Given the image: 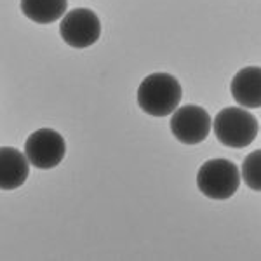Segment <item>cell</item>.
<instances>
[{
	"label": "cell",
	"mask_w": 261,
	"mask_h": 261,
	"mask_svg": "<svg viewBox=\"0 0 261 261\" xmlns=\"http://www.w3.org/2000/svg\"><path fill=\"white\" fill-rule=\"evenodd\" d=\"M171 133L183 145H199L209 136L213 127L211 115L199 105H185L172 113Z\"/></svg>",
	"instance_id": "6"
},
{
	"label": "cell",
	"mask_w": 261,
	"mask_h": 261,
	"mask_svg": "<svg viewBox=\"0 0 261 261\" xmlns=\"http://www.w3.org/2000/svg\"><path fill=\"white\" fill-rule=\"evenodd\" d=\"M241 171L228 159L205 161L197 172V187L202 195L213 200H226L241 187Z\"/></svg>",
	"instance_id": "3"
},
{
	"label": "cell",
	"mask_w": 261,
	"mask_h": 261,
	"mask_svg": "<svg viewBox=\"0 0 261 261\" xmlns=\"http://www.w3.org/2000/svg\"><path fill=\"white\" fill-rule=\"evenodd\" d=\"M183 98L181 84L174 75L151 73L138 87L136 101L140 108L151 117H167L174 113Z\"/></svg>",
	"instance_id": "1"
},
{
	"label": "cell",
	"mask_w": 261,
	"mask_h": 261,
	"mask_svg": "<svg viewBox=\"0 0 261 261\" xmlns=\"http://www.w3.org/2000/svg\"><path fill=\"white\" fill-rule=\"evenodd\" d=\"M21 12L28 19L39 24H50L63 19L66 14L68 0H21Z\"/></svg>",
	"instance_id": "9"
},
{
	"label": "cell",
	"mask_w": 261,
	"mask_h": 261,
	"mask_svg": "<svg viewBox=\"0 0 261 261\" xmlns=\"http://www.w3.org/2000/svg\"><path fill=\"white\" fill-rule=\"evenodd\" d=\"M242 181L254 192H261V150H254L242 162Z\"/></svg>",
	"instance_id": "10"
},
{
	"label": "cell",
	"mask_w": 261,
	"mask_h": 261,
	"mask_svg": "<svg viewBox=\"0 0 261 261\" xmlns=\"http://www.w3.org/2000/svg\"><path fill=\"white\" fill-rule=\"evenodd\" d=\"M24 155L33 167L42 171L53 169L61 164L66 155V141L58 130L39 129L28 136Z\"/></svg>",
	"instance_id": "5"
},
{
	"label": "cell",
	"mask_w": 261,
	"mask_h": 261,
	"mask_svg": "<svg viewBox=\"0 0 261 261\" xmlns=\"http://www.w3.org/2000/svg\"><path fill=\"white\" fill-rule=\"evenodd\" d=\"M60 35L63 42H66V45L70 47H91L101 37V21L94 11L77 7L63 16L60 23Z\"/></svg>",
	"instance_id": "4"
},
{
	"label": "cell",
	"mask_w": 261,
	"mask_h": 261,
	"mask_svg": "<svg viewBox=\"0 0 261 261\" xmlns=\"http://www.w3.org/2000/svg\"><path fill=\"white\" fill-rule=\"evenodd\" d=\"M30 161L12 146L0 148V188L6 192L23 187L30 176Z\"/></svg>",
	"instance_id": "7"
},
{
	"label": "cell",
	"mask_w": 261,
	"mask_h": 261,
	"mask_svg": "<svg viewBox=\"0 0 261 261\" xmlns=\"http://www.w3.org/2000/svg\"><path fill=\"white\" fill-rule=\"evenodd\" d=\"M230 92L244 108H261V68L246 66L231 79Z\"/></svg>",
	"instance_id": "8"
},
{
	"label": "cell",
	"mask_w": 261,
	"mask_h": 261,
	"mask_svg": "<svg viewBox=\"0 0 261 261\" xmlns=\"http://www.w3.org/2000/svg\"><path fill=\"white\" fill-rule=\"evenodd\" d=\"M213 129L221 145L230 148H246L258 136L259 124L246 108L226 107L214 117Z\"/></svg>",
	"instance_id": "2"
}]
</instances>
